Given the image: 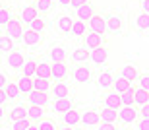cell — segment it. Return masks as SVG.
I'll return each mask as SVG.
<instances>
[{
  "label": "cell",
  "mask_w": 149,
  "mask_h": 130,
  "mask_svg": "<svg viewBox=\"0 0 149 130\" xmlns=\"http://www.w3.org/2000/svg\"><path fill=\"white\" fill-rule=\"evenodd\" d=\"M139 119V107L138 105H122L118 109V124L120 126H132Z\"/></svg>",
  "instance_id": "obj_1"
},
{
  "label": "cell",
  "mask_w": 149,
  "mask_h": 130,
  "mask_svg": "<svg viewBox=\"0 0 149 130\" xmlns=\"http://www.w3.org/2000/svg\"><path fill=\"white\" fill-rule=\"evenodd\" d=\"M72 80L76 84H87L93 80V72L87 64H72Z\"/></svg>",
  "instance_id": "obj_2"
},
{
  "label": "cell",
  "mask_w": 149,
  "mask_h": 130,
  "mask_svg": "<svg viewBox=\"0 0 149 130\" xmlns=\"http://www.w3.org/2000/svg\"><path fill=\"white\" fill-rule=\"evenodd\" d=\"M83 45L87 47V49H99V47H103V45H107V37H105V33H99V31H91L89 29L87 31V35L83 37Z\"/></svg>",
  "instance_id": "obj_3"
},
{
  "label": "cell",
  "mask_w": 149,
  "mask_h": 130,
  "mask_svg": "<svg viewBox=\"0 0 149 130\" xmlns=\"http://www.w3.org/2000/svg\"><path fill=\"white\" fill-rule=\"evenodd\" d=\"M76 107V99H74V95H68V97H60V99H52V103H50V109L54 111V113L58 115H64L66 111H70V109Z\"/></svg>",
  "instance_id": "obj_4"
},
{
  "label": "cell",
  "mask_w": 149,
  "mask_h": 130,
  "mask_svg": "<svg viewBox=\"0 0 149 130\" xmlns=\"http://www.w3.org/2000/svg\"><path fill=\"white\" fill-rule=\"evenodd\" d=\"M27 103L29 105H39V107H49L52 103V97L50 93H45V91H39V89H33L31 93H27Z\"/></svg>",
  "instance_id": "obj_5"
},
{
  "label": "cell",
  "mask_w": 149,
  "mask_h": 130,
  "mask_svg": "<svg viewBox=\"0 0 149 130\" xmlns=\"http://www.w3.org/2000/svg\"><path fill=\"white\" fill-rule=\"evenodd\" d=\"M72 76V66L68 62H52V80L54 82H66Z\"/></svg>",
  "instance_id": "obj_6"
},
{
  "label": "cell",
  "mask_w": 149,
  "mask_h": 130,
  "mask_svg": "<svg viewBox=\"0 0 149 130\" xmlns=\"http://www.w3.org/2000/svg\"><path fill=\"white\" fill-rule=\"evenodd\" d=\"M23 25H25V23L22 22V17H19V16L14 17V20L6 25V35H8V37H12V39H17V41H19L23 37V33H25V31H23Z\"/></svg>",
  "instance_id": "obj_7"
},
{
  "label": "cell",
  "mask_w": 149,
  "mask_h": 130,
  "mask_svg": "<svg viewBox=\"0 0 149 130\" xmlns=\"http://www.w3.org/2000/svg\"><path fill=\"white\" fill-rule=\"evenodd\" d=\"M19 43H22L23 47H39L43 45V33H39V31H35V29H25V33H23V37L19 39Z\"/></svg>",
  "instance_id": "obj_8"
},
{
  "label": "cell",
  "mask_w": 149,
  "mask_h": 130,
  "mask_svg": "<svg viewBox=\"0 0 149 130\" xmlns=\"http://www.w3.org/2000/svg\"><path fill=\"white\" fill-rule=\"evenodd\" d=\"M70 62L72 64H87L91 62V49H87V47H77L76 51L70 55Z\"/></svg>",
  "instance_id": "obj_9"
},
{
  "label": "cell",
  "mask_w": 149,
  "mask_h": 130,
  "mask_svg": "<svg viewBox=\"0 0 149 130\" xmlns=\"http://www.w3.org/2000/svg\"><path fill=\"white\" fill-rule=\"evenodd\" d=\"M74 22H76V17L72 14H60L56 17V27H58V31L62 35H70V31L74 27Z\"/></svg>",
  "instance_id": "obj_10"
},
{
  "label": "cell",
  "mask_w": 149,
  "mask_h": 130,
  "mask_svg": "<svg viewBox=\"0 0 149 130\" xmlns=\"http://www.w3.org/2000/svg\"><path fill=\"white\" fill-rule=\"evenodd\" d=\"M62 122H64V128H72V126H77L81 124V111L79 109H70V111H66V113L62 115Z\"/></svg>",
  "instance_id": "obj_11"
},
{
  "label": "cell",
  "mask_w": 149,
  "mask_h": 130,
  "mask_svg": "<svg viewBox=\"0 0 149 130\" xmlns=\"http://www.w3.org/2000/svg\"><path fill=\"white\" fill-rule=\"evenodd\" d=\"M72 95V85L66 82H54V85H52V89H50V97L52 99H60V97H68Z\"/></svg>",
  "instance_id": "obj_12"
},
{
  "label": "cell",
  "mask_w": 149,
  "mask_h": 130,
  "mask_svg": "<svg viewBox=\"0 0 149 130\" xmlns=\"http://www.w3.org/2000/svg\"><path fill=\"white\" fill-rule=\"evenodd\" d=\"M101 122V111L97 109H85L81 113V124L83 126H99Z\"/></svg>",
  "instance_id": "obj_13"
},
{
  "label": "cell",
  "mask_w": 149,
  "mask_h": 130,
  "mask_svg": "<svg viewBox=\"0 0 149 130\" xmlns=\"http://www.w3.org/2000/svg\"><path fill=\"white\" fill-rule=\"evenodd\" d=\"M103 107H114V109H120L122 107V95L118 93L116 89H109L103 95Z\"/></svg>",
  "instance_id": "obj_14"
},
{
  "label": "cell",
  "mask_w": 149,
  "mask_h": 130,
  "mask_svg": "<svg viewBox=\"0 0 149 130\" xmlns=\"http://www.w3.org/2000/svg\"><path fill=\"white\" fill-rule=\"evenodd\" d=\"M107 33H111V35L122 33V17L118 14H109L107 16Z\"/></svg>",
  "instance_id": "obj_15"
},
{
  "label": "cell",
  "mask_w": 149,
  "mask_h": 130,
  "mask_svg": "<svg viewBox=\"0 0 149 130\" xmlns=\"http://www.w3.org/2000/svg\"><path fill=\"white\" fill-rule=\"evenodd\" d=\"M25 55H23L22 51H17V49H14V51L8 52V64H10L12 70H22L23 64H25Z\"/></svg>",
  "instance_id": "obj_16"
},
{
  "label": "cell",
  "mask_w": 149,
  "mask_h": 130,
  "mask_svg": "<svg viewBox=\"0 0 149 130\" xmlns=\"http://www.w3.org/2000/svg\"><path fill=\"white\" fill-rule=\"evenodd\" d=\"M89 29L91 31H99V33H107V16H103V14H97L95 12L93 17L87 22Z\"/></svg>",
  "instance_id": "obj_17"
},
{
  "label": "cell",
  "mask_w": 149,
  "mask_h": 130,
  "mask_svg": "<svg viewBox=\"0 0 149 130\" xmlns=\"http://www.w3.org/2000/svg\"><path fill=\"white\" fill-rule=\"evenodd\" d=\"M41 16V12H39V8H37V4H29V6H25L22 12H19V17H22V22L25 23V25H29V23L33 22L35 17H39Z\"/></svg>",
  "instance_id": "obj_18"
},
{
  "label": "cell",
  "mask_w": 149,
  "mask_h": 130,
  "mask_svg": "<svg viewBox=\"0 0 149 130\" xmlns=\"http://www.w3.org/2000/svg\"><path fill=\"white\" fill-rule=\"evenodd\" d=\"M10 119H29V103H16L10 109Z\"/></svg>",
  "instance_id": "obj_19"
},
{
  "label": "cell",
  "mask_w": 149,
  "mask_h": 130,
  "mask_svg": "<svg viewBox=\"0 0 149 130\" xmlns=\"http://www.w3.org/2000/svg\"><path fill=\"white\" fill-rule=\"evenodd\" d=\"M114 74L111 72V70H103V72H99V76H97V85L99 87H103V89H111L112 87V84H114Z\"/></svg>",
  "instance_id": "obj_20"
},
{
  "label": "cell",
  "mask_w": 149,
  "mask_h": 130,
  "mask_svg": "<svg viewBox=\"0 0 149 130\" xmlns=\"http://www.w3.org/2000/svg\"><path fill=\"white\" fill-rule=\"evenodd\" d=\"M93 14H95V6H93L91 0L85 2L83 6H79V8L76 10V17L77 20H83V22H89V20L93 17Z\"/></svg>",
  "instance_id": "obj_21"
},
{
  "label": "cell",
  "mask_w": 149,
  "mask_h": 130,
  "mask_svg": "<svg viewBox=\"0 0 149 130\" xmlns=\"http://www.w3.org/2000/svg\"><path fill=\"white\" fill-rule=\"evenodd\" d=\"M17 85H19V89H22L23 95H27L31 91L35 89V78L33 76H27V74H22L19 78H17Z\"/></svg>",
  "instance_id": "obj_22"
},
{
  "label": "cell",
  "mask_w": 149,
  "mask_h": 130,
  "mask_svg": "<svg viewBox=\"0 0 149 130\" xmlns=\"http://www.w3.org/2000/svg\"><path fill=\"white\" fill-rule=\"evenodd\" d=\"M107 58H109V47L107 45H103V47H99V49H93L91 51V62L93 64H105L107 62Z\"/></svg>",
  "instance_id": "obj_23"
},
{
  "label": "cell",
  "mask_w": 149,
  "mask_h": 130,
  "mask_svg": "<svg viewBox=\"0 0 149 130\" xmlns=\"http://www.w3.org/2000/svg\"><path fill=\"white\" fill-rule=\"evenodd\" d=\"M87 31H89L87 22H83V20H77V17H76V22H74V27H72V31H70V35L76 37V39H83V37L87 35Z\"/></svg>",
  "instance_id": "obj_24"
},
{
  "label": "cell",
  "mask_w": 149,
  "mask_h": 130,
  "mask_svg": "<svg viewBox=\"0 0 149 130\" xmlns=\"http://www.w3.org/2000/svg\"><path fill=\"white\" fill-rule=\"evenodd\" d=\"M49 58L52 62H68L70 57H68V51L64 47H52L49 51Z\"/></svg>",
  "instance_id": "obj_25"
},
{
  "label": "cell",
  "mask_w": 149,
  "mask_h": 130,
  "mask_svg": "<svg viewBox=\"0 0 149 130\" xmlns=\"http://www.w3.org/2000/svg\"><path fill=\"white\" fill-rule=\"evenodd\" d=\"M37 76L52 80V62L47 60V58H41V60L37 62Z\"/></svg>",
  "instance_id": "obj_26"
},
{
  "label": "cell",
  "mask_w": 149,
  "mask_h": 130,
  "mask_svg": "<svg viewBox=\"0 0 149 130\" xmlns=\"http://www.w3.org/2000/svg\"><path fill=\"white\" fill-rule=\"evenodd\" d=\"M120 76H124L126 80H130L132 84H136L138 82V78H139V72H138V68L134 66V64H124V66L120 68Z\"/></svg>",
  "instance_id": "obj_27"
},
{
  "label": "cell",
  "mask_w": 149,
  "mask_h": 130,
  "mask_svg": "<svg viewBox=\"0 0 149 130\" xmlns=\"http://www.w3.org/2000/svg\"><path fill=\"white\" fill-rule=\"evenodd\" d=\"M35 128L37 130H56V128H60V124L52 117H43V119H39L35 122Z\"/></svg>",
  "instance_id": "obj_28"
},
{
  "label": "cell",
  "mask_w": 149,
  "mask_h": 130,
  "mask_svg": "<svg viewBox=\"0 0 149 130\" xmlns=\"http://www.w3.org/2000/svg\"><path fill=\"white\" fill-rule=\"evenodd\" d=\"M52 85H54V80H50V78H41V76H35V89L45 91V93H50Z\"/></svg>",
  "instance_id": "obj_29"
},
{
  "label": "cell",
  "mask_w": 149,
  "mask_h": 130,
  "mask_svg": "<svg viewBox=\"0 0 149 130\" xmlns=\"http://www.w3.org/2000/svg\"><path fill=\"white\" fill-rule=\"evenodd\" d=\"M145 103H149V91L141 85H138V82H136V105L143 107Z\"/></svg>",
  "instance_id": "obj_30"
},
{
  "label": "cell",
  "mask_w": 149,
  "mask_h": 130,
  "mask_svg": "<svg viewBox=\"0 0 149 130\" xmlns=\"http://www.w3.org/2000/svg\"><path fill=\"white\" fill-rule=\"evenodd\" d=\"M132 82H130V80H126L124 78V76H120V74H118V76H116L114 78V84H112V89H116L118 91V93H122V91H126V89H130V87H132Z\"/></svg>",
  "instance_id": "obj_31"
},
{
  "label": "cell",
  "mask_w": 149,
  "mask_h": 130,
  "mask_svg": "<svg viewBox=\"0 0 149 130\" xmlns=\"http://www.w3.org/2000/svg\"><path fill=\"white\" fill-rule=\"evenodd\" d=\"M10 128L12 130H29V128H35V122L29 119H16V120H12Z\"/></svg>",
  "instance_id": "obj_32"
},
{
  "label": "cell",
  "mask_w": 149,
  "mask_h": 130,
  "mask_svg": "<svg viewBox=\"0 0 149 130\" xmlns=\"http://www.w3.org/2000/svg\"><path fill=\"white\" fill-rule=\"evenodd\" d=\"M101 111V120H112V122H118V109L114 107H103Z\"/></svg>",
  "instance_id": "obj_33"
},
{
  "label": "cell",
  "mask_w": 149,
  "mask_h": 130,
  "mask_svg": "<svg viewBox=\"0 0 149 130\" xmlns=\"http://www.w3.org/2000/svg\"><path fill=\"white\" fill-rule=\"evenodd\" d=\"M122 105H136V84L130 87V89L122 91Z\"/></svg>",
  "instance_id": "obj_34"
},
{
  "label": "cell",
  "mask_w": 149,
  "mask_h": 130,
  "mask_svg": "<svg viewBox=\"0 0 149 130\" xmlns=\"http://www.w3.org/2000/svg\"><path fill=\"white\" fill-rule=\"evenodd\" d=\"M37 62L39 60H35V58H27L25 60V64H23L22 68V74H27V76H37Z\"/></svg>",
  "instance_id": "obj_35"
},
{
  "label": "cell",
  "mask_w": 149,
  "mask_h": 130,
  "mask_svg": "<svg viewBox=\"0 0 149 130\" xmlns=\"http://www.w3.org/2000/svg\"><path fill=\"white\" fill-rule=\"evenodd\" d=\"M14 20V16H12V8H8V6H2L0 8V25H2V29H6V25Z\"/></svg>",
  "instance_id": "obj_36"
},
{
  "label": "cell",
  "mask_w": 149,
  "mask_h": 130,
  "mask_svg": "<svg viewBox=\"0 0 149 130\" xmlns=\"http://www.w3.org/2000/svg\"><path fill=\"white\" fill-rule=\"evenodd\" d=\"M6 93H8V97L10 99H19V95H23L22 89H19V85H17V82L14 84V82H8V85L4 87Z\"/></svg>",
  "instance_id": "obj_37"
},
{
  "label": "cell",
  "mask_w": 149,
  "mask_h": 130,
  "mask_svg": "<svg viewBox=\"0 0 149 130\" xmlns=\"http://www.w3.org/2000/svg\"><path fill=\"white\" fill-rule=\"evenodd\" d=\"M45 117V107H39V105H29V120L37 122L39 119Z\"/></svg>",
  "instance_id": "obj_38"
},
{
  "label": "cell",
  "mask_w": 149,
  "mask_h": 130,
  "mask_svg": "<svg viewBox=\"0 0 149 130\" xmlns=\"http://www.w3.org/2000/svg\"><path fill=\"white\" fill-rule=\"evenodd\" d=\"M35 4H37V8H39V12H41V14H49V12H52L54 10V0H37V2H35Z\"/></svg>",
  "instance_id": "obj_39"
},
{
  "label": "cell",
  "mask_w": 149,
  "mask_h": 130,
  "mask_svg": "<svg viewBox=\"0 0 149 130\" xmlns=\"http://www.w3.org/2000/svg\"><path fill=\"white\" fill-rule=\"evenodd\" d=\"M136 27H138L139 31H145V29L149 31V14L147 12H141V14L138 16V20H136Z\"/></svg>",
  "instance_id": "obj_40"
},
{
  "label": "cell",
  "mask_w": 149,
  "mask_h": 130,
  "mask_svg": "<svg viewBox=\"0 0 149 130\" xmlns=\"http://www.w3.org/2000/svg\"><path fill=\"white\" fill-rule=\"evenodd\" d=\"M29 29H35V31H39V33H43L45 29H47V20H45L43 16H39V17H35L33 22L27 25Z\"/></svg>",
  "instance_id": "obj_41"
},
{
  "label": "cell",
  "mask_w": 149,
  "mask_h": 130,
  "mask_svg": "<svg viewBox=\"0 0 149 130\" xmlns=\"http://www.w3.org/2000/svg\"><path fill=\"white\" fill-rule=\"evenodd\" d=\"M12 37H8V35H2V39H0V51L2 52H10L14 51V43H12Z\"/></svg>",
  "instance_id": "obj_42"
},
{
  "label": "cell",
  "mask_w": 149,
  "mask_h": 130,
  "mask_svg": "<svg viewBox=\"0 0 149 130\" xmlns=\"http://www.w3.org/2000/svg\"><path fill=\"white\" fill-rule=\"evenodd\" d=\"M118 122H112V120H101L99 122V128L101 130H114V128H118Z\"/></svg>",
  "instance_id": "obj_43"
},
{
  "label": "cell",
  "mask_w": 149,
  "mask_h": 130,
  "mask_svg": "<svg viewBox=\"0 0 149 130\" xmlns=\"http://www.w3.org/2000/svg\"><path fill=\"white\" fill-rule=\"evenodd\" d=\"M138 85H141V87H145V89L149 91V72L139 74V78H138Z\"/></svg>",
  "instance_id": "obj_44"
},
{
  "label": "cell",
  "mask_w": 149,
  "mask_h": 130,
  "mask_svg": "<svg viewBox=\"0 0 149 130\" xmlns=\"http://www.w3.org/2000/svg\"><path fill=\"white\" fill-rule=\"evenodd\" d=\"M8 82H10V76L2 70V72H0V87H6V85H8Z\"/></svg>",
  "instance_id": "obj_45"
},
{
  "label": "cell",
  "mask_w": 149,
  "mask_h": 130,
  "mask_svg": "<svg viewBox=\"0 0 149 130\" xmlns=\"http://www.w3.org/2000/svg\"><path fill=\"white\" fill-rule=\"evenodd\" d=\"M8 101H10V97H8L6 89H4V87H0V103H2V105H6Z\"/></svg>",
  "instance_id": "obj_46"
},
{
  "label": "cell",
  "mask_w": 149,
  "mask_h": 130,
  "mask_svg": "<svg viewBox=\"0 0 149 130\" xmlns=\"http://www.w3.org/2000/svg\"><path fill=\"white\" fill-rule=\"evenodd\" d=\"M139 117H149V103H145L143 107H139Z\"/></svg>",
  "instance_id": "obj_47"
},
{
  "label": "cell",
  "mask_w": 149,
  "mask_h": 130,
  "mask_svg": "<svg viewBox=\"0 0 149 130\" xmlns=\"http://www.w3.org/2000/svg\"><path fill=\"white\" fill-rule=\"evenodd\" d=\"M85 2H89V0H72V8H74V10H77V8L83 6Z\"/></svg>",
  "instance_id": "obj_48"
},
{
  "label": "cell",
  "mask_w": 149,
  "mask_h": 130,
  "mask_svg": "<svg viewBox=\"0 0 149 130\" xmlns=\"http://www.w3.org/2000/svg\"><path fill=\"white\" fill-rule=\"evenodd\" d=\"M58 4L62 8H72V0H58Z\"/></svg>",
  "instance_id": "obj_49"
},
{
  "label": "cell",
  "mask_w": 149,
  "mask_h": 130,
  "mask_svg": "<svg viewBox=\"0 0 149 130\" xmlns=\"http://www.w3.org/2000/svg\"><path fill=\"white\" fill-rule=\"evenodd\" d=\"M141 10L149 14V0H141Z\"/></svg>",
  "instance_id": "obj_50"
},
{
  "label": "cell",
  "mask_w": 149,
  "mask_h": 130,
  "mask_svg": "<svg viewBox=\"0 0 149 130\" xmlns=\"http://www.w3.org/2000/svg\"><path fill=\"white\" fill-rule=\"evenodd\" d=\"M33 2H37V0H33Z\"/></svg>",
  "instance_id": "obj_51"
},
{
  "label": "cell",
  "mask_w": 149,
  "mask_h": 130,
  "mask_svg": "<svg viewBox=\"0 0 149 130\" xmlns=\"http://www.w3.org/2000/svg\"><path fill=\"white\" fill-rule=\"evenodd\" d=\"M147 33H149V31H147Z\"/></svg>",
  "instance_id": "obj_52"
}]
</instances>
